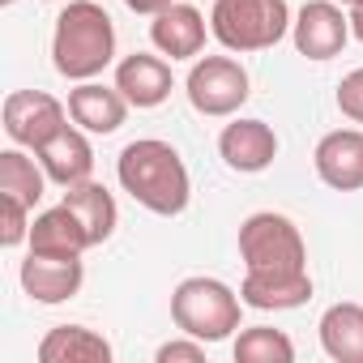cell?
I'll list each match as a JSON object with an SVG mask.
<instances>
[{
	"label": "cell",
	"mask_w": 363,
	"mask_h": 363,
	"mask_svg": "<svg viewBox=\"0 0 363 363\" xmlns=\"http://www.w3.org/2000/svg\"><path fill=\"white\" fill-rule=\"evenodd\" d=\"M90 244V231L82 227V218L60 201L56 210H43L35 223H30V252H43V257H82Z\"/></svg>",
	"instance_id": "obj_14"
},
{
	"label": "cell",
	"mask_w": 363,
	"mask_h": 363,
	"mask_svg": "<svg viewBox=\"0 0 363 363\" xmlns=\"http://www.w3.org/2000/svg\"><path fill=\"white\" fill-rule=\"evenodd\" d=\"M116 175H120V189L150 214L175 218L189 210V197H193L189 167L175 154V145H167L158 137L128 141L116 158Z\"/></svg>",
	"instance_id": "obj_2"
},
{
	"label": "cell",
	"mask_w": 363,
	"mask_h": 363,
	"mask_svg": "<svg viewBox=\"0 0 363 363\" xmlns=\"http://www.w3.org/2000/svg\"><path fill=\"white\" fill-rule=\"evenodd\" d=\"M320 346L337 363H363V303H333L320 316Z\"/></svg>",
	"instance_id": "obj_18"
},
{
	"label": "cell",
	"mask_w": 363,
	"mask_h": 363,
	"mask_svg": "<svg viewBox=\"0 0 363 363\" xmlns=\"http://www.w3.org/2000/svg\"><path fill=\"white\" fill-rule=\"evenodd\" d=\"M116 90L128 99V107H158L171 94V65L150 52H133L116 65Z\"/></svg>",
	"instance_id": "obj_12"
},
{
	"label": "cell",
	"mask_w": 363,
	"mask_h": 363,
	"mask_svg": "<svg viewBox=\"0 0 363 363\" xmlns=\"http://www.w3.org/2000/svg\"><path fill=\"white\" fill-rule=\"evenodd\" d=\"M43 363H111V342L86 325H56L39 342Z\"/></svg>",
	"instance_id": "obj_17"
},
{
	"label": "cell",
	"mask_w": 363,
	"mask_h": 363,
	"mask_svg": "<svg viewBox=\"0 0 363 363\" xmlns=\"http://www.w3.org/2000/svg\"><path fill=\"white\" fill-rule=\"evenodd\" d=\"M39 162H43L48 179H56L60 189H73V184H82V179H90V171H94V150H90L86 133L60 128V133L39 150Z\"/></svg>",
	"instance_id": "obj_15"
},
{
	"label": "cell",
	"mask_w": 363,
	"mask_h": 363,
	"mask_svg": "<svg viewBox=\"0 0 363 363\" xmlns=\"http://www.w3.org/2000/svg\"><path fill=\"white\" fill-rule=\"evenodd\" d=\"M201 363L206 359V346H201V337H193V342H167V346H158V363Z\"/></svg>",
	"instance_id": "obj_24"
},
{
	"label": "cell",
	"mask_w": 363,
	"mask_h": 363,
	"mask_svg": "<svg viewBox=\"0 0 363 363\" xmlns=\"http://www.w3.org/2000/svg\"><path fill=\"white\" fill-rule=\"evenodd\" d=\"M0 193L18 197V201H26L35 210L43 201V193H48V171H39L35 158H26L22 150H5L0 154Z\"/></svg>",
	"instance_id": "obj_20"
},
{
	"label": "cell",
	"mask_w": 363,
	"mask_h": 363,
	"mask_svg": "<svg viewBox=\"0 0 363 363\" xmlns=\"http://www.w3.org/2000/svg\"><path fill=\"white\" fill-rule=\"evenodd\" d=\"M111 56H116V26L103 5L73 0L69 9H60L56 35H52V60L60 77L90 82L111 65Z\"/></svg>",
	"instance_id": "obj_3"
},
{
	"label": "cell",
	"mask_w": 363,
	"mask_h": 363,
	"mask_svg": "<svg viewBox=\"0 0 363 363\" xmlns=\"http://www.w3.org/2000/svg\"><path fill=\"white\" fill-rule=\"evenodd\" d=\"M60 128H69V111L48 90H13L5 99V133L13 145L39 154Z\"/></svg>",
	"instance_id": "obj_7"
},
{
	"label": "cell",
	"mask_w": 363,
	"mask_h": 363,
	"mask_svg": "<svg viewBox=\"0 0 363 363\" xmlns=\"http://www.w3.org/2000/svg\"><path fill=\"white\" fill-rule=\"evenodd\" d=\"M350 35L363 43V0H359V5H350Z\"/></svg>",
	"instance_id": "obj_26"
},
{
	"label": "cell",
	"mask_w": 363,
	"mask_h": 363,
	"mask_svg": "<svg viewBox=\"0 0 363 363\" xmlns=\"http://www.w3.org/2000/svg\"><path fill=\"white\" fill-rule=\"evenodd\" d=\"M295 48L308 60H333L346 39H350V18L333 5V0H312V5L299 9V18L291 22Z\"/></svg>",
	"instance_id": "obj_8"
},
{
	"label": "cell",
	"mask_w": 363,
	"mask_h": 363,
	"mask_svg": "<svg viewBox=\"0 0 363 363\" xmlns=\"http://www.w3.org/2000/svg\"><path fill=\"white\" fill-rule=\"evenodd\" d=\"M65 206L82 218V227L90 231V244H94V248L111 240L120 214H116V197H111L103 184H94V179H82V184L65 189Z\"/></svg>",
	"instance_id": "obj_19"
},
{
	"label": "cell",
	"mask_w": 363,
	"mask_h": 363,
	"mask_svg": "<svg viewBox=\"0 0 363 363\" xmlns=\"http://www.w3.org/2000/svg\"><path fill=\"white\" fill-rule=\"evenodd\" d=\"M124 111H128V99L116 86L82 82L77 90H69V116L86 133H116L124 124Z\"/></svg>",
	"instance_id": "obj_16"
},
{
	"label": "cell",
	"mask_w": 363,
	"mask_h": 363,
	"mask_svg": "<svg viewBox=\"0 0 363 363\" xmlns=\"http://www.w3.org/2000/svg\"><path fill=\"white\" fill-rule=\"evenodd\" d=\"M218 154H223V162H227L231 171L252 175V171H265V167L274 162L278 137H274V128H269L265 120H235V124L223 128Z\"/></svg>",
	"instance_id": "obj_11"
},
{
	"label": "cell",
	"mask_w": 363,
	"mask_h": 363,
	"mask_svg": "<svg viewBox=\"0 0 363 363\" xmlns=\"http://www.w3.org/2000/svg\"><path fill=\"white\" fill-rule=\"evenodd\" d=\"M337 107H342L346 120L363 124V69H354V73L342 77V86H337Z\"/></svg>",
	"instance_id": "obj_23"
},
{
	"label": "cell",
	"mask_w": 363,
	"mask_h": 363,
	"mask_svg": "<svg viewBox=\"0 0 363 363\" xmlns=\"http://www.w3.org/2000/svg\"><path fill=\"white\" fill-rule=\"evenodd\" d=\"M150 39L162 56L171 60H193L206 48V18L193 5H167L150 22Z\"/></svg>",
	"instance_id": "obj_13"
},
{
	"label": "cell",
	"mask_w": 363,
	"mask_h": 363,
	"mask_svg": "<svg viewBox=\"0 0 363 363\" xmlns=\"http://www.w3.org/2000/svg\"><path fill=\"white\" fill-rule=\"evenodd\" d=\"M124 5H128L133 13H150V18H154V13H162L167 5H175V0H124Z\"/></svg>",
	"instance_id": "obj_25"
},
{
	"label": "cell",
	"mask_w": 363,
	"mask_h": 363,
	"mask_svg": "<svg viewBox=\"0 0 363 363\" xmlns=\"http://www.w3.org/2000/svg\"><path fill=\"white\" fill-rule=\"evenodd\" d=\"M291 359H295V342L282 329L252 325L235 337V363H291Z\"/></svg>",
	"instance_id": "obj_21"
},
{
	"label": "cell",
	"mask_w": 363,
	"mask_h": 363,
	"mask_svg": "<svg viewBox=\"0 0 363 363\" xmlns=\"http://www.w3.org/2000/svg\"><path fill=\"white\" fill-rule=\"evenodd\" d=\"M240 257H244V286L240 299L261 312H286L312 299L308 278V248L299 227L286 214H252L240 227Z\"/></svg>",
	"instance_id": "obj_1"
},
{
	"label": "cell",
	"mask_w": 363,
	"mask_h": 363,
	"mask_svg": "<svg viewBox=\"0 0 363 363\" xmlns=\"http://www.w3.org/2000/svg\"><path fill=\"white\" fill-rule=\"evenodd\" d=\"M291 30L286 0H214L210 35L227 52H265Z\"/></svg>",
	"instance_id": "obj_4"
},
{
	"label": "cell",
	"mask_w": 363,
	"mask_h": 363,
	"mask_svg": "<svg viewBox=\"0 0 363 363\" xmlns=\"http://www.w3.org/2000/svg\"><path fill=\"white\" fill-rule=\"evenodd\" d=\"M184 90H189V103L201 116H235L248 103V94H252L244 65L231 60V56H206V60H197L193 73H189V82H184Z\"/></svg>",
	"instance_id": "obj_6"
},
{
	"label": "cell",
	"mask_w": 363,
	"mask_h": 363,
	"mask_svg": "<svg viewBox=\"0 0 363 363\" xmlns=\"http://www.w3.org/2000/svg\"><path fill=\"white\" fill-rule=\"evenodd\" d=\"M82 257H43V252H30L22 261V291L35 299V303H65L82 291Z\"/></svg>",
	"instance_id": "obj_9"
},
{
	"label": "cell",
	"mask_w": 363,
	"mask_h": 363,
	"mask_svg": "<svg viewBox=\"0 0 363 363\" xmlns=\"http://www.w3.org/2000/svg\"><path fill=\"white\" fill-rule=\"evenodd\" d=\"M0 214H5V223H0V244L5 248H18L22 240H30V206L26 201L0 193Z\"/></svg>",
	"instance_id": "obj_22"
},
{
	"label": "cell",
	"mask_w": 363,
	"mask_h": 363,
	"mask_svg": "<svg viewBox=\"0 0 363 363\" xmlns=\"http://www.w3.org/2000/svg\"><path fill=\"white\" fill-rule=\"evenodd\" d=\"M240 295L218 278H184L171 295V320L189 337L223 342L240 329Z\"/></svg>",
	"instance_id": "obj_5"
},
{
	"label": "cell",
	"mask_w": 363,
	"mask_h": 363,
	"mask_svg": "<svg viewBox=\"0 0 363 363\" xmlns=\"http://www.w3.org/2000/svg\"><path fill=\"white\" fill-rule=\"evenodd\" d=\"M0 5H13V0H0Z\"/></svg>",
	"instance_id": "obj_28"
},
{
	"label": "cell",
	"mask_w": 363,
	"mask_h": 363,
	"mask_svg": "<svg viewBox=\"0 0 363 363\" xmlns=\"http://www.w3.org/2000/svg\"><path fill=\"white\" fill-rule=\"evenodd\" d=\"M316 175L337 193L363 189V133L359 128H333L316 145Z\"/></svg>",
	"instance_id": "obj_10"
},
{
	"label": "cell",
	"mask_w": 363,
	"mask_h": 363,
	"mask_svg": "<svg viewBox=\"0 0 363 363\" xmlns=\"http://www.w3.org/2000/svg\"><path fill=\"white\" fill-rule=\"evenodd\" d=\"M337 5H359V0H337Z\"/></svg>",
	"instance_id": "obj_27"
}]
</instances>
